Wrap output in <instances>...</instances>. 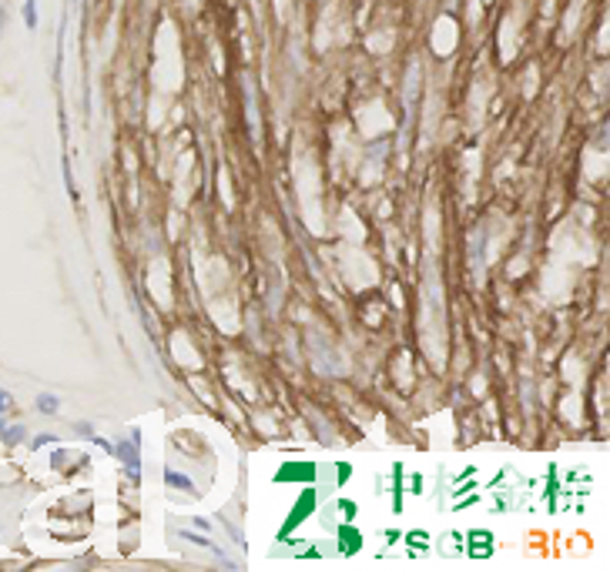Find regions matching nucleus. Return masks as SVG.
<instances>
[{
  "mask_svg": "<svg viewBox=\"0 0 610 572\" xmlns=\"http://www.w3.org/2000/svg\"><path fill=\"white\" fill-rule=\"evenodd\" d=\"M114 455L121 459L124 475L135 482V485H141V428H137V425L128 432V438H118V442H114Z\"/></svg>",
  "mask_w": 610,
  "mask_h": 572,
  "instance_id": "f257e3e1",
  "label": "nucleus"
},
{
  "mask_svg": "<svg viewBox=\"0 0 610 572\" xmlns=\"http://www.w3.org/2000/svg\"><path fill=\"white\" fill-rule=\"evenodd\" d=\"M316 509H319V489H316V485L309 482V485L302 489V496H299V502H295V509L289 512V519L282 522V529H278V536H275V539L285 542V539H289L292 529L302 526V522H305V519H309V515H312Z\"/></svg>",
  "mask_w": 610,
  "mask_h": 572,
  "instance_id": "f03ea898",
  "label": "nucleus"
},
{
  "mask_svg": "<svg viewBox=\"0 0 610 572\" xmlns=\"http://www.w3.org/2000/svg\"><path fill=\"white\" fill-rule=\"evenodd\" d=\"M316 479H319V466L316 462H289V466H282L272 475L275 485H285V482H316Z\"/></svg>",
  "mask_w": 610,
  "mask_h": 572,
  "instance_id": "7ed1b4c3",
  "label": "nucleus"
},
{
  "mask_svg": "<svg viewBox=\"0 0 610 572\" xmlns=\"http://www.w3.org/2000/svg\"><path fill=\"white\" fill-rule=\"evenodd\" d=\"M366 545V536L355 529V522H342L336 532V552L339 556H359Z\"/></svg>",
  "mask_w": 610,
  "mask_h": 572,
  "instance_id": "20e7f679",
  "label": "nucleus"
},
{
  "mask_svg": "<svg viewBox=\"0 0 610 572\" xmlns=\"http://www.w3.org/2000/svg\"><path fill=\"white\" fill-rule=\"evenodd\" d=\"M466 542H470V549H466V556L470 559H489L493 552H496V545H493V532L489 529H473L470 536H466Z\"/></svg>",
  "mask_w": 610,
  "mask_h": 572,
  "instance_id": "39448f33",
  "label": "nucleus"
},
{
  "mask_svg": "<svg viewBox=\"0 0 610 572\" xmlns=\"http://www.w3.org/2000/svg\"><path fill=\"white\" fill-rule=\"evenodd\" d=\"M165 482H168V489H175V492H188V496H201L198 489H195V482L188 479L184 472H178L175 466L165 468Z\"/></svg>",
  "mask_w": 610,
  "mask_h": 572,
  "instance_id": "423d86ee",
  "label": "nucleus"
},
{
  "mask_svg": "<svg viewBox=\"0 0 610 572\" xmlns=\"http://www.w3.org/2000/svg\"><path fill=\"white\" fill-rule=\"evenodd\" d=\"M402 542L409 545V552H429V542H433V536H429L426 529H409V532L402 536Z\"/></svg>",
  "mask_w": 610,
  "mask_h": 572,
  "instance_id": "0eeeda50",
  "label": "nucleus"
},
{
  "mask_svg": "<svg viewBox=\"0 0 610 572\" xmlns=\"http://www.w3.org/2000/svg\"><path fill=\"white\" fill-rule=\"evenodd\" d=\"M402 475H406V468L402 466H393V515H402Z\"/></svg>",
  "mask_w": 610,
  "mask_h": 572,
  "instance_id": "6e6552de",
  "label": "nucleus"
},
{
  "mask_svg": "<svg viewBox=\"0 0 610 572\" xmlns=\"http://www.w3.org/2000/svg\"><path fill=\"white\" fill-rule=\"evenodd\" d=\"M34 405H37V412H41V415H57L61 398H57V395H50V391H41V395L34 398Z\"/></svg>",
  "mask_w": 610,
  "mask_h": 572,
  "instance_id": "1a4fd4ad",
  "label": "nucleus"
},
{
  "mask_svg": "<svg viewBox=\"0 0 610 572\" xmlns=\"http://www.w3.org/2000/svg\"><path fill=\"white\" fill-rule=\"evenodd\" d=\"M0 438H4V445H20V442L27 438V428H24V425H7Z\"/></svg>",
  "mask_w": 610,
  "mask_h": 572,
  "instance_id": "9d476101",
  "label": "nucleus"
},
{
  "mask_svg": "<svg viewBox=\"0 0 610 572\" xmlns=\"http://www.w3.org/2000/svg\"><path fill=\"white\" fill-rule=\"evenodd\" d=\"M24 24H27V30H37V24H41V17H37V0H24Z\"/></svg>",
  "mask_w": 610,
  "mask_h": 572,
  "instance_id": "9b49d317",
  "label": "nucleus"
},
{
  "mask_svg": "<svg viewBox=\"0 0 610 572\" xmlns=\"http://www.w3.org/2000/svg\"><path fill=\"white\" fill-rule=\"evenodd\" d=\"M47 445H57V435H54V432H41V435H34V442H31L34 452L47 449Z\"/></svg>",
  "mask_w": 610,
  "mask_h": 572,
  "instance_id": "f8f14e48",
  "label": "nucleus"
},
{
  "mask_svg": "<svg viewBox=\"0 0 610 572\" xmlns=\"http://www.w3.org/2000/svg\"><path fill=\"white\" fill-rule=\"evenodd\" d=\"M336 505H339V512H342V515H346V522H352V519H355V515H359V505H355V502H352V498H339Z\"/></svg>",
  "mask_w": 610,
  "mask_h": 572,
  "instance_id": "ddd939ff",
  "label": "nucleus"
},
{
  "mask_svg": "<svg viewBox=\"0 0 610 572\" xmlns=\"http://www.w3.org/2000/svg\"><path fill=\"white\" fill-rule=\"evenodd\" d=\"M352 479V466L349 462H336V485H346Z\"/></svg>",
  "mask_w": 610,
  "mask_h": 572,
  "instance_id": "4468645a",
  "label": "nucleus"
},
{
  "mask_svg": "<svg viewBox=\"0 0 610 572\" xmlns=\"http://www.w3.org/2000/svg\"><path fill=\"white\" fill-rule=\"evenodd\" d=\"M74 435H81V438H94V425L88 419H77L74 421Z\"/></svg>",
  "mask_w": 610,
  "mask_h": 572,
  "instance_id": "2eb2a0df",
  "label": "nucleus"
},
{
  "mask_svg": "<svg viewBox=\"0 0 610 572\" xmlns=\"http://www.w3.org/2000/svg\"><path fill=\"white\" fill-rule=\"evenodd\" d=\"M94 445H97V449H104L107 455H114V442H111V438H104V435H97V432H94V438H91Z\"/></svg>",
  "mask_w": 610,
  "mask_h": 572,
  "instance_id": "dca6fc26",
  "label": "nucleus"
},
{
  "mask_svg": "<svg viewBox=\"0 0 610 572\" xmlns=\"http://www.w3.org/2000/svg\"><path fill=\"white\" fill-rule=\"evenodd\" d=\"M11 408H14V398H11V391L0 389V415H7Z\"/></svg>",
  "mask_w": 610,
  "mask_h": 572,
  "instance_id": "f3484780",
  "label": "nucleus"
},
{
  "mask_svg": "<svg viewBox=\"0 0 610 572\" xmlns=\"http://www.w3.org/2000/svg\"><path fill=\"white\" fill-rule=\"evenodd\" d=\"M64 462H67V452H64V449L50 452V468H64Z\"/></svg>",
  "mask_w": 610,
  "mask_h": 572,
  "instance_id": "a211bd4d",
  "label": "nucleus"
},
{
  "mask_svg": "<svg viewBox=\"0 0 610 572\" xmlns=\"http://www.w3.org/2000/svg\"><path fill=\"white\" fill-rule=\"evenodd\" d=\"M409 492L423 496V475H419V472H416V475H409Z\"/></svg>",
  "mask_w": 610,
  "mask_h": 572,
  "instance_id": "6ab92c4d",
  "label": "nucleus"
},
{
  "mask_svg": "<svg viewBox=\"0 0 610 572\" xmlns=\"http://www.w3.org/2000/svg\"><path fill=\"white\" fill-rule=\"evenodd\" d=\"M195 529H201V532H212V519H205V515H195Z\"/></svg>",
  "mask_w": 610,
  "mask_h": 572,
  "instance_id": "aec40b11",
  "label": "nucleus"
},
{
  "mask_svg": "<svg viewBox=\"0 0 610 572\" xmlns=\"http://www.w3.org/2000/svg\"><path fill=\"white\" fill-rule=\"evenodd\" d=\"M386 542H389V545H396V542H399V532H396V529H386Z\"/></svg>",
  "mask_w": 610,
  "mask_h": 572,
  "instance_id": "412c9836",
  "label": "nucleus"
},
{
  "mask_svg": "<svg viewBox=\"0 0 610 572\" xmlns=\"http://www.w3.org/2000/svg\"><path fill=\"white\" fill-rule=\"evenodd\" d=\"M4 27H7V7L0 4V34H4Z\"/></svg>",
  "mask_w": 610,
  "mask_h": 572,
  "instance_id": "4be33fe9",
  "label": "nucleus"
},
{
  "mask_svg": "<svg viewBox=\"0 0 610 572\" xmlns=\"http://www.w3.org/2000/svg\"><path fill=\"white\" fill-rule=\"evenodd\" d=\"M4 428H7V421H4V415H0V435H4Z\"/></svg>",
  "mask_w": 610,
  "mask_h": 572,
  "instance_id": "5701e85b",
  "label": "nucleus"
}]
</instances>
